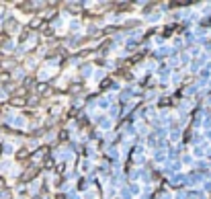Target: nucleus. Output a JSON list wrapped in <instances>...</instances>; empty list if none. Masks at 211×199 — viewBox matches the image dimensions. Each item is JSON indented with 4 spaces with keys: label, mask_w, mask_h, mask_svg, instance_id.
Wrapping results in <instances>:
<instances>
[{
    "label": "nucleus",
    "mask_w": 211,
    "mask_h": 199,
    "mask_svg": "<svg viewBox=\"0 0 211 199\" xmlns=\"http://www.w3.org/2000/svg\"><path fill=\"white\" fill-rule=\"evenodd\" d=\"M25 99H12V105H23Z\"/></svg>",
    "instance_id": "1"
}]
</instances>
